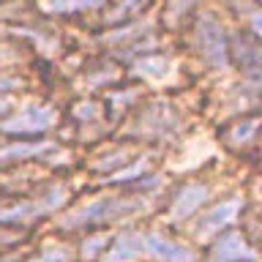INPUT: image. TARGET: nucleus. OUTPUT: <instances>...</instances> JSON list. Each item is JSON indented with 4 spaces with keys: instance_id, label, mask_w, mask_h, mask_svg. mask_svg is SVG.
Returning <instances> with one entry per match:
<instances>
[{
    "instance_id": "1",
    "label": "nucleus",
    "mask_w": 262,
    "mask_h": 262,
    "mask_svg": "<svg viewBox=\"0 0 262 262\" xmlns=\"http://www.w3.org/2000/svg\"><path fill=\"white\" fill-rule=\"evenodd\" d=\"M57 120H60V112L52 104H33L6 115L0 120V134L14 139H33V137L49 134L57 126Z\"/></svg>"
},
{
    "instance_id": "2",
    "label": "nucleus",
    "mask_w": 262,
    "mask_h": 262,
    "mask_svg": "<svg viewBox=\"0 0 262 262\" xmlns=\"http://www.w3.org/2000/svg\"><path fill=\"white\" fill-rule=\"evenodd\" d=\"M194 49L200 52L208 69H227L229 66V41L221 22L213 14H200L194 25Z\"/></svg>"
},
{
    "instance_id": "3",
    "label": "nucleus",
    "mask_w": 262,
    "mask_h": 262,
    "mask_svg": "<svg viewBox=\"0 0 262 262\" xmlns=\"http://www.w3.org/2000/svg\"><path fill=\"white\" fill-rule=\"evenodd\" d=\"M142 208L139 200H120V196H104V200H96L85 205L82 210L71 213L69 219L63 221L66 229H82V227H96V224H104V221H115V219H123L126 213H134Z\"/></svg>"
},
{
    "instance_id": "4",
    "label": "nucleus",
    "mask_w": 262,
    "mask_h": 262,
    "mask_svg": "<svg viewBox=\"0 0 262 262\" xmlns=\"http://www.w3.org/2000/svg\"><path fill=\"white\" fill-rule=\"evenodd\" d=\"M257 254L241 232H224L210 246V262H254Z\"/></svg>"
},
{
    "instance_id": "5",
    "label": "nucleus",
    "mask_w": 262,
    "mask_h": 262,
    "mask_svg": "<svg viewBox=\"0 0 262 262\" xmlns=\"http://www.w3.org/2000/svg\"><path fill=\"white\" fill-rule=\"evenodd\" d=\"M241 210H243V200H241V196H232V200L219 202L216 208H210V210L200 219V224L194 227V235H196V237H210V235H216L219 229H224V227L232 224Z\"/></svg>"
},
{
    "instance_id": "6",
    "label": "nucleus",
    "mask_w": 262,
    "mask_h": 262,
    "mask_svg": "<svg viewBox=\"0 0 262 262\" xmlns=\"http://www.w3.org/2000/svg\"><path fill=\"white\" fill-rule=\"evenodd\" d=\"M145 241V254H150L156 262H194V251L188 246L172 241L161 232H147L142 235Z\"/></svg>"
},
{
    "instance_id": "7",
    "label": "nucleus",
    "mask_w": 262,
    "mask_h": 262,
    "mask_svg": "<svg viewBox=\"0 0 262 262\" xmlns=\"http://www.w3.org/2000/svg\"><path fill=\"white\" fill-rule=\"evenodd\" d=\"M208 186L205 183H186L180 191L175 194V200H172V219L175 221H186V219H191L196 210L202 208L205 202H208Z\"/></svg>"
},
{
    "instance_id": "8",
    "label": "nucleus",
    "mask_w": 262,
    "mask_h": 262,
    "mask_svg": "<svg viewBox=\"0 0 262 262\" xmlns=\"http://www.w3.org/2000/svg\"><path fill=\"white\" fill-rule=\"evenodd\" d=\"M137 128L147 131V137H167L172 131H178V118L167 104H156L139 118Z\"/></svg>"
},
{
    "instance_id": "9",
    "label": "nucleus",
    "mask_w": 262,
    "mask_h": 262,
    "mask_svg": "<svg viewBox=\"0 0 262 262\" xmlns=\"http://www.w3.org/2000/svg\"><path fill=\"white\" fill-rule=\"evenodd\" d=\"M55 150H57L55 142H14V145H3L0 147V164L28 161V159L47 156V153H55Z\"/></svg>"
},
{
    "instance_id": "10",
    "label": "nucleus",
    "mask_w": 262,
    "mask_h": 262,
    "mask_svg": "<svg viewBox=\"0 0 262 262\" xmlns=\"http://www.w3.org/2000/svg\"><path fill=\"white\" fill-rule=\"evenodd\" d=\"M142 251H145V241H142V235H137V232H126V235H120L118 241L112 243V249L106 251L104 262H131V259H137Z\"/></svg>"
},
{
    "instance_id": "11",
    "label": "nucleus",
    "mask_w": 262,
    "mask_h": 262,
    "mask_svg": "<svg viewBox=\"0 0 262 262\" xmlns=\"http://www.w3.org/2000/svg\"><path fill=\"white\" fill-rule=\"evenodd\" d=\"M110 0H47L44 11L47 14H60V16H71V14H88V11H96V8L106 6Z\"/></svg>"
},
{
    "instance_id": "12",
    "label": "nucleus",
    "mask_w": 262,
    "mask_h": 262,
    "mask_svg": "<svg viewBox=\"0 0 262 262\" xmlns=\"http://www.w3.org/2000/svg\"><path fill=\"white\" fill-rule=\"evenodd\" d=\"M262 126V120L259 118H251V120H241V123H235L232 128L227 131V142L237 147V145H246L249 139H254V134H257V128Z\"/></svg>"
},
{
    "instance_id": "13",
    "label": "nucleus",
    "mask_w": 262,
    "mask_h": 262,
    "mask_svg": "<svg viewBox=\"0 0 262 262\" xmlns=\"http://www.w3.org/2000/svg\"><path fill=\"white\" fill-rule=\"evenodd\" d=\"M147 3H150V0H123V3L118 6V8H115V11L110 14V19H106V22H123V19H128V16H134L137 11H142V8L147 6Z\"/></svg>"
},
{
    "instance_id": "14",
    "label": "nucleus",
    "mask_w": 262,
    "mask_h": 262,
    "mask_svg": "<svg viewBox=\"0 0 262 262\" xmlns=\"http://www.w3.org/2000/svg\"><path fill=\"white\" fill-rule=\"evenodd\" d=\"M237 60H241V66H246V69H254V66H262V55L259 49H254L249 41H241V47H237Z\"/></svg>"
},
{
    "instance_id": "15",
    "label": "nucleus",
    "mask_w": 262,
    "mask_h": 262,
    "mask_svg": "<svg viewBox=\"0 0 262 262\" xmlns=\"http://www.w3.org/2000/svg\"><path fill=\"white\" fill-rule=\"evenodd\" d=\"M16 88H22V79H19V77H14V74L0 71V96L11 93V90H16Z\"/></svg>"
},
{
    "instance_id": "16",
    "label": "nucleus",
    "mask_w": 262,
    "mask_h": 262,
    "mask_svg": "<svg viewBox=\"0 0 262 262\" xmlns=\"http://www.w3.org/2000/svg\"><path fill=\"white\" fill-rule=\"evenodd\" d=\"M69 254H66L63 249H52V251H47V254H41L38 259H30V262H63Z\"/></svg>"
},
{
    "instance_id": "17",
    "label": "nucleus",
    "mask_w": 262,
    "mask_h": 262,
    "mask_svg": "<svg viewBox=\"0 0 262 262\" xmlns=\"http://www.w3.org/2000/svg\"><path fill=\"white\" fill-rule=\"evenodd\" d=\"M251 30H254V36L262 38V11H257L251 16Z\"/></svg>"
},
{
    "instance_id": "18",
    "label": "nucleus",
    "mask_w": 262,
    "mask_h": 262,
    "mask_svg": "<svg viewBox=\"0 0 262 262\" xmlns=\"http://www.w3.org/2000/svg\"><path fill=\"white\" fill-rule=\"evenodd\" d=\"M101 246H104V237H93V243H90V249L85 246V254H88V257H93V254H96L98 249H101Z\"/></svg>"
},
{
    "instance_id": "19",
    "label": "nucleus",
    "mask_w": 262,
    "mask_h": 262,
    "mask_svg": "<svg viewBox=\"0 0 262 262\" xmlns=\"http://www.w3.org/2000/svg\"><path fill=\"white\" fill-rule=\"evenodd\" d=\"M8 110H11V104H8L6 98H0V115H6Z\"/></svg>"
}]
</instances>
